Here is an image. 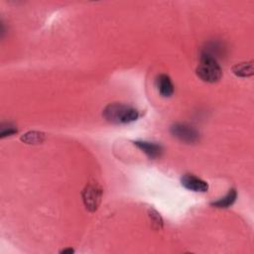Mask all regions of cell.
<instances>
[{
	"instance_id": "cell-9",
	"label": "cell",
	"mask_w": 254,
	"mask_h": 254,
	"mask_svg": "<svg viewBox=\"0 0 254 254\" xmlns=\"http://www.w3.org/2000/svg\"><path fill=\"white\" fill-rule=\"evenodd\" d=\"M237 198V191L235 189H230L229 191L223 196L220 197L219 199L212 201L210 204L214 207H218V208H226L231 206L235 200Z\"/></svg>"
},
{
	"instance_id": "cell-6",
	"label": "cell",
	"mask_w": 254,
	"mask_h": 254,
	"mask_svg": "<svg viewBox=\"0 0 254 254\" xmlns=\"http://www.w3.org/2000/svg\"><path fill=\"white\" fill-rule=\"evenodd\" d=\"M134 145H136L142 152H144L150 159L159 158L163 153V148L160 144L154 142L147 141H135Z\"/></svg>"
},
{
	"instance_id": "cell-7",
	"label": "cell",
	"mask_w": 254,
	"mask_h": 254,
	"mask_svg": "<svg viewBox=\"0 0 254 254\" xmlns=\"http://www.w3.org/2000/svg\"><path fill=\"white\" fill-rule=\"evenodd\" d=\"M157 88L163 97H171L174 94V84L171 77L166 73H161L157 77Z\"/></svg>"
},
{
	"instance_id": "cell-13",
	"label": "cell",
	"mask_w": 254,
	"mask_h": 254,
	"mask_svg": "<svg viewBox=\"0 0 254 254\" xmlns=\"http://www.w3.org/2000/svg\"><path fill=\"white\" fill-rule=\"evenodd\" d=\"M60 253H62V254H72V253H74V250H73L72 248L68 247V248H64V249H63Z\"/></svg>"
},
{
	"instance_id": "cell-8",
	"label": "cell",
	"mask_w": 254,
	"mask_h": 254,
	"mask_svg": "<svg viewBox=\"0 0 254 254\" xmlns=\"http://www.w3.org/2000/svg\"><path fill=\"white\" fill-rule=\"evenodd\" d=\"M232 72L239 77H249L254 74L253 61L236 64L232 66Z\"/></svg>"
},
{
	"instance_id": "cell-12",
	"label": "cell",
	"mask_w": 254,
	"mask_h": 254,
	"mask_svg": "<svg viewBox=\"0 0 254 254\" xmlns=\"http://www.w3.org/2000/svg\"><path fill=\"white\" fill-rule=\"evenodd\" d=\"M17 132H18V130H17L16 126L11 123H5V124L2 123L0 126V137L1 138L11 136Z\"/></svg>"
},
{
	"instance_id": "cell-2",
	"label": "cell",
	"mask_w": 254,
	"mask_h": 254,
	"mask_svg": "<svg viewBox=\"0 0 254 254\" xmlns=\"http://www.w3.org/2000/svg\"><path fill=\"white\" fill-rule=\"evenodd\" d=\"M195 72L201 80L209 83L218 81L222 76V69L217 60L203 52L200 54V63Z\"/></svg>"
},
{
	"instance_id": "cell-10",
	"label": "cell",
	"mask_w": 254,
	"mask_h": 254,
	"mask_svg": "<svg viewBox=\"0 0 254 254\" xmlns=\"http://www.w3.org/2000/svg\"><path fill=\"white\" fill-rule=\"evenodd\" d=\"M46 134L40 131H29L21 136V141L26 144H41L45 141Z\"/></svg>"
},
{
	"instance_id": "cell-1",
	"label": "cell",
	"mask_w": 254,
	"mask_h": 254,
	"mask_svg": "<svg viewBox=\"0 0 254 254\" xmlns=\"http://www.w3.org/2000/svg\"><path fill=\"white\" fill-rule=\"evenodd\" d=\"M102 115L112 124H128L136 121L140 113L133 106L122 103H110L103 109Z\"/></svg>"
},
{
	"instance_id": "cell-3",
	"label": "cell",
	"mask_w": 254,
	"mask_h": 254,
	"mask_svg": "<svg viewBox=\"0 0 254 254\" xmlns=\"http://www.w3.org/2000/svg\"><path fill=\"white\" fill-rule=\"evenodd\" d=\"M170 131L174 137L188 144L195 143L199 139L198 131L194 127L187 123H181V122L175 123L171 126Z\"/></svg>"
},
{
	"instance_id": "cell-11",
	"label": "cell",
	"mask_w": 254,
	"mask_h": 254,
	"mask_svg": "<svg viewBox=\"0 0 254 254\" xmlns=\"http://www.w3.org/2000/svg\"><path fill=\"white\" fill-rule=\"evenodd\" d=\"M148 216L150 218V221H151V226L153 229L155 230H161L163 228V225H164V221H163V218L162 216L160 215V213L153 209V208H150L148 210Z\"/></svg>"
},
{
	"instance_id": "cell-5",
	"label": "cell",
	"mask_w": 254,
	"mask_h": 254,
	"mask_svg": "<svg viewBox=\"0 0 254 254\" xmlns=\"http://www.w3.org/2000/svg\"><path fill=\"white\" fill-rule=\"evenodd\" d=\"M181 184L184 188L191 191L205 192L208 190V184L192 174L184 175L181 179Z\"/></svg>"
},
{
	"instance_id": "cell-4",
	"label": "cell",
	"mask_w": 254,
	"mask_h": 254,
	"mask_svg": "<svg viewBox=\"0 0 254 254\" xmlns=\"http://www.w3.org/2000/svg\"><path fill=\"white\" fill-rule=\"evenodd\" d=\"M82 200L87 210L94 212L100 203L102 190L97 185H87L82 190Z\"/></svg>"
}]
</instances>
